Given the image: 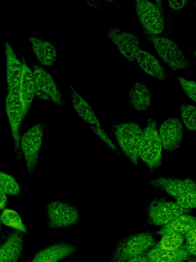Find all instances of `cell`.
<instances>
[{"label": "cell", "instance_id": "obj_1", "mask_svg": "<svg viewBox=\"0 0 196 262\" xmlns=\"http://www.w3.org/2000/svg\"><path fill=\"white\" fill-rule=\"evenodd\" d=\"M111 129L123 155L137 166L143 132L140 124L134 121L114 122Z\"/></svg>", "mask_w": 196, "mask_h": 262}, {"label": "cell", "instance_id": "obj_2", "mask_svg": "<svg viewBox=\"0 0 196 262\" xmlns=\"http://www.w3.org/2000/svg\"><path fill=\"white\" fill-rule=\"evenodd\" d=\"M162 149L156 118L152 116L143 129L139 150V158L150 171L153 172L162 165Z\"/></svg>", "mask_w": 196, "mask_h": 262}, {"label": "cell", "instance_id": "obj_3", "mask_svg": "<svg viewBox=\"0 0 196 262\" xmlns=\"http://www.w3.org/2000/svg\"><path fill=\"white\" fill-rule=\"evenodd\" d=\"M155 244L154 236L149 232L129 235L116 244L109 262H125L133 257L145 253Z\"/></svg>", "mask_w": 196, "mask_h": 262}, {"label": "cell", "instance_id": "obj_4", "mask_svg": "<svg viewBox=\"0 0 196 262\" xmlns=\"http://www.w3.org/2000/svg\"><path fill=\"white\" fill-rule=\"evenodd\" d=\"M70 99L72 107L78 115L89 125L94 134L111 150L120 155L118 148L102 127L93 108L72 86L70 87Z\"/></svg>", "mask_w": 196, "mask_h": 262}, {"label": "cell", "instance_id": "obj_5", "mask_svg": "<svg viewBox=\"0 0 196 262\" xmlns=\"http://www.w3.org/2000/svg\"><path fill=\"white\" fill-rule=\"evenodd\" d=\"M32 70L35 83V95L40 99L49 102L58 108L65 105V101L53 77L41 65L34 62Z\"/></svg>", "mask_w": 196, "mask_h": 262}, {"label": "cell", "instance_id": "obj_6", "mask_svg": "<svg viewBox=\"0 0 196 262\" xmlns=\"http://www.w3.org/2000/svg\"><path fill=\"white\" fill-rule=\"evenodd\" d=\"M44 126L42 123H37L28 128L20 138L21 155L24 157L27 172L31 177L36 172Z\"/></svg>", "mask_w": 196, "mask_h": 262}, {"label": "cell", "instance_id": "obj_7", "mask_svg": "<svg viewBox=\"0 0 196 262\" xmlns=\"http://www.w3.org/2000/svg\"><path fill=\"white\" fill-rule=\"evenodd\" d=\"M156 4L148 0L135 1L137 17L148 36H157L164 29V20L161 1Z\"/></svg>", "mask_w": 196, "mask_h": 262}, {"label": "cell", "instance_id": "obj_8", "mask_svg": "<svg viewBox=\"0 0 196 262\" xmlns=\"http://www.w3.org/2000/svg\"><path fill=\"white\" fill-rule=\"evenodd\" d=\"M148 37L160 57L173 70H184L191 66V61L174 40L165 37Z\"/></svg>", "mask_w": 196, "mask_h": 262}, {"label": "cell", "instance_id": "obj_9", "mask_svg": "<svg viewBox=\"0 0 196 262\" xmlns=\"http://www.w3.org/2000/svg\"><path fill=\"white\" fill-rule=\"evenodd\" d=\"M189 211L181 208L175 202L166 198H156L148 206L146 223L151 226L162 227L179 215Z\"/></svg>", "mask_w": 196, "mask_h": 262}, {"label": "cell", "instance_id": "obj_10", "mask_svg": "<svg viewBox=\"0 0 196 262\" xmlns=\"http://www.w3.org/2000/svg\"><path fill=\"white\" fill-rule=\"evenodd\" d=\"M6 114L10 124L14 141V151L16 158L20 159V147L21 129L23 120L27 116L20 94L7 93L5 99Z\"/></svg>", "mask_w": 196, "mask_h": 262}, {"label": "cell", "instance_id": "obj_11", "mask_svg": "<svg viewBox=\"0 0 196 262\" xmlns=\"http://www.w3.org/2000/svg\"><path fill=\"white\" fill-rule=\"evenodd\" d=\"M46 220L51 229H60L76 225L80 221L79 211L75 206L61 201H53L46 207Z\"/></svg>", "mask_w": 196, "mask_h": 262}, {"label": "cell", "instance_id": "obj_12", "mask_svg": "<svg viewBox=\"0 0 196 262\" xmlns=\"http://www.w3.org/2000/svg\"><path fill=\"white\" fill-rule=\"evenodd\" d=\"M150 186L176 199L190 191L196 190L194 180L191 178L180 179L158 177L151 179Z\"/></svg>", "mask_w": 196, "mask_h": 262}, {"label": "cell", "instance_id": "obj_13", "mask_svg": "<svg viewBox=\"0 0 196 262\" xmlns=\"http://www.w3.org/2000/svg\"><path fill=\"white\" fill-rule=\"evenodd\" d=\"M162 148L172 151L180 148L183 142V127L181 121L176 117L163 121L158 128Z\"/></svg>", "mask_w": 196, "mask_h": 262}, {"label": "cell", "instance_id": "obj_14", "mask_svg": "<svg viewBox=\"0 0 196 262\" xmlns=\"http://www.w3.org/2000/svg\"><path fill=\"white\" fill-rule=\"evenodd\" d=\"M107 35L126 59L130 62H135V56L140 49L139 40L135 35L112 27L109 29Z\"/></svg>", "mask_w": 196, "mask_h": 262}, {"label": "cell", "instance_id": "obj_15", "mask_svg": "<svg viewBox=\"0 0 196 262\" xmlns=\"http://www.w3.org/2000/svg\"><path fill=\"white\" fill-rule=\"evenodd\" d=\"M77 246L66 242H58L41 248L31 262H59L77 252Z\"/></svg>", "mask_w": 196, "mask_h": 262}, {"label": "cell", "instance_id": "obj_16", "mask_svg": "<svg viewBox=\"0 0 196 262\" xmlns=\"http://www.w3.org/2000/svg\"><path fill=\"white\" fill-rule=\"evenodd\" d=\"M27 39L37 60V62L41 66H53L58 57L55 46L42 37L32 35L28 36Z\"/></svg>", "mask_w": 196, "mask_h": 262}, {"label": "cell", "instance_id": "obj_17", "mask_svg": "<svg viewBox=\"0 0 196 262\" xmlns=\"http://www.w3.org/2000/svg\"><path fill=\"white\" fill-rule=\"evenodd\" d=\"M23 234L17 231L9 233L0 245V262H18L23 249Z\"/></svg>", "mask_w": 196, "mask_h": 262}, {"label": "cell", "instance_id": "obj_18", "mask_svg": "<svg viewBox=\"0 0 196 262\" xmlns=\"http://www.w3.org/2000/svg\"><path fill=\"white\" fill-rule=\"evenodd\" d=\"M4 51L6 57L7 88L20 85L22 72V63L11 43L5 39Z\"/></svg>", "mask_w": 196, "mask_h": 262}, {"label": "cell", "instance_id": "obj_19", "mask_svg": "<svg viewBox=\"0 0 196 262\" xmlns=\"http://www.w3.org/2000/svg\"><path fill=\"white\" fill-rule=\"evenodd\" d=\"M22 72L20 82V97L26 114L30 112L35 96V83L32 69L24 56H21Z\"/></svg>", "mask_w": 196, "mask_h": 262}, {"label": "cell", "instance_id": "obj_20", "mask_svg": "<svg viewBox=\"0 0 196 262\" xmlns=\"http://www.w3.org/2000/svg\"><path fill=\"white\" fill-rule=\"evenodd\" d=\"M136 62L148 74L162 81L166 77L164 69L155 56L149 52L140 49L135 56Z\"/></svg>", "mask_w": 196, "mask_h": 262}, {"label": "cell", "instance_id": "obj_21", "mask_svg": "<svg viewBox=\"0 0 196 262\" xmlns=\"http://www.w3.org/2000/svg\"><path fill=\"white\" fill-rule=\"evenodd\" d=\"M129 102L132 108L137 111H144L151 106L153 102L149 88L144 83L135 82L129 92Z\"/></svg>", "mask_w": 196, "mask_h": 262}, {"label": "cell", "instance_id": "obj_22", "mask_svg": "<svg viewBox=\"0 0 196 262\" xmlns=\"http://www.w3.org/2000/svg\"><path fill=\"white\" fill-rule=\"evenodd\" d=\"M145 254L151 262H184L191 256L181 247L169 250L153 246Z\"/></svg>", "mask_w": 196, "mask_h": 262}, {"label": "cell", "instance_id": "obj_23", "mask_svg": "<svg viewBox=\"0 0 196 262\" xmlns=\"http://www.w3.org/2000/svg\"><path fill=\"white\" fill-rule=\"evenodd\" d=\"M196 228L195 216L183 214L175 218L170 222L162 226L156 234L162 235L168 232H175L184 235L188 231Z\"/></svg>", "mask_w": 196, "mask_h": 262}, {"label": "cell", "instance_id": "obj_24", "mask_svg": "<svg viewBox=\"0 0 196 262\" xmlns=\"http://www.w3.org/2000/svg\"><path fill=\"white\" fill-rule=\"evenodd\" d=\"M1 224L13 228L23 234L27 233V228L19 213L15 210L5 209L0 215Z\"/></svg>", "mask_w": 196, "mask_h": 262}, {"label": "cell", "instance_id": "obj_25", "mask_svg": "<svg viewBox=\"0 0 196 262\" xmlns=\"http://www.w3.org/2000/svg\"><path fill=\"white\" fill-rule=\"evenodd\" d=\"M184 238L182 234L168 232L162 235L159 242L154 246L161 249L175 250L184 244Z\"/></svg>", "mask_w": 196, "mask_h": 262}, {"label": "cell", "instance_id": "obj_26", "mask_svg": "<svg viewBox=\"0 0 196 262\" xmlns=\"http://www.w3.org/2000/svg\"><path fill=\"white\" fill-rule=\"evenodd\" d=\"M0 190L11 195H19L21 191L20 186L15 178L1 171Z\"/></svg>", "mask_w": 196, "mask_h": 262}, {"label": "cell", "instance_id": "obj_27", "mask_svg": "<svg viewBox=\"0 0 196 262\" xmlns=\"http://www.w3.org/2000/svg\"><path fill=\"white\" fill-rule=\"evenodd\" d=\"M180 115L183 123L190 131L196 130V108L194 105L183 103L180 108Z\"/></svg>", "mask_w": 196, "mask_h": 262}, {"label": "cell", "instance_id": "obj_28", "mask_svg": "<svg viewBox=\"0 0 196 262\" xmlns=\"http://www.w3.org/2000/svg\"><path fill=\"white\" fill-rule=\"evenodd\" d=\"M175 203L181 208L190 211L196 207V190L190 191L175 199Z\"/></svg>", "mask_w": 196, "mask_h": 262}, {"label": "cell", "instance_id": "obj_29", "mask_svg": "<svg viewBox=\"0 0 196 262\" xmlns=\"http://www.w3.org/2000/svg\"><path fill=\"white\" fill-rule=\"evenodd\" d=\"M181 88L191 100L195 101V82L194 81L185 79L179 76L177 77Z\"/></svg>", "mask_w": 196, "mask_h": 262}, {"label": "cell", "instance_id": "obj_30", "mask_svg": "<svg viewBox=\"0 0 196 262\" xmlns=\"http://www.w3.org/2000/svg\"><path fill=\"white\" fill-rule=\"evenodd\" d=\"M187 2L188 1H168L170 12L174 14L181 12Z\"/></svg>", "mask_w": 196, "mask_h": 262}, {"label": "cell", "instance_id": "obj_31", "mask_svg": "<svg viewBox=\"0 0 196 262\" xmlns=\"http://www.w3.org/2000/svg\"><path fill=\"white\" fill-rule=\"evenodd\" d=\"M186 243L189 245H195L196 241V228H193L183 235Z\"/></svg>", "mask_w": 196, "mask_h": 262}, {"label": "cell", "instance_id": "obj_32", "mask_svg": "<svg viewBox=\"0 0 196 262\" xmlns=\"http://www.w3.org/2000/svg\"><path fill=\"white\" fill-rule=\"evenodd\" d=\"M125 262H151L145 253L133 257Z\"/></svg>", "mask_w": 196, "mask_h": 262}, {"label": "cell", "instance_id": "obj_33", "mask_svg": "<svg viewBox=\"0 0 196 262\" xmlns=\"http://www.w3.org/2000/svg\"><path fill=\"white\" fill-rule=\"evenodd\" d=\"M181 247L184 249L190 255H196L195 245H189L186 244H183Z\"/></svg>", "mask_w": 196, "mask_h": 262}, {"label": "cell", "instance_id": "obj_34", "mask_svg": "<svg viewBox=\"0 0 196 262\" xmlns=\"http://www.w3.org/2000/svg\"><path fill=\"white\" fill-rule=\"evenodd\" d=\"M7 203L6 194L0 190V210L4 209Z\"/></svg>", "mask_w": 196, "mask_h": 262}, {"label": "cell", "instance_id": "obj_35", "mask_svg": "<svg viewBox=\"0 0 196 262\" xmlns=\"http://www.w3.org/2000/svg\"><path fill=\"white\" fill-rule=\"evenodd\" d=\"M186 261H188V262H196L195 256H190Z\"/></svg>", "mask_w": 196, "mask_h": 262}, {"label": "cell", "instance_id": "obj_36", "mask_svg": "<svg viewBox=\"0 0 196 262\" xmlns=\"http://www.w3.org/2000/svg\"><path fill=\"white\" fill-rule=\"evenodd\" d=\"M1 228H2V224L0 221V230L1 229Z\"/></svg>", "mask_w": 196, "mask_h": 262}, {"label": "cell", "instance_id": "obj_37", "mask_svg": "<svg viewBox=\"0 0 196 262\" xmlns=\"http://www.w3.org/2000/svg\"><path fill=\"white\" fill-rule=\"evenodd\" d=\"M0 245H1V243H0Z\"/></svg>", "mask_w": 196, "mask_h": 262}, {"label": "cell", "instance_id": "obj_38", "mask_svg": "<svg viewBox=\"0 0 196 262\" xmlns=\"http://www.w3.org/2000/svg\"><path fill=\"white\" fill-rule=\"evenodd\" d=\"M0 233H1V232H0Z\"/></svg>", "mask_w": 196, "mask_h": 262}]
</instances>
